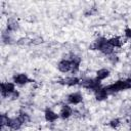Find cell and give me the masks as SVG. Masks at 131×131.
Listing matches in <instances>:
<instances>
[{
  "label": "cell",
  "instance_id": "cell-1",
  "mask_svg": "<svg viewBox=\"0 0 131 131\" xmlns=\"http://www.w3.org/2000/svg\"><path fill=\"white\" fill-rule=\"evenodd\" d=\"M131 88V78H127V79H122V80H118L107 86H105V89L107 90L108 93H117L119 91H123V90H127Z\"/></svg>",
  "mask_w": 131,
  "mask_h": 131
},
{
  "label": "cell",
  "instance_id": "cell-2",
  "mask_svg": "<svg viewBox=\"0 0 131 131\" xmlns=\"http://www.w3.org/2000/svg\"><path fill=\"white\" fill-rule=\"evenodd\" d=\"M80 85L86 89L93 90V92L100 87V81L95 77V78H85L82 79L80 82Z\"/></svg>",
  "mask_w": 131,
  "mask_h": 131
},
{
  "label": "cell",
  "instance_id": "cell-3",
  "mask_svg": "<svg viewBox=\"0 0 131 131\" xmlns=\"http://www.w3.org/2000/svg\"><path fill=\"white\" fill-rule=\"evenodd\" d=\"M16 91L15 84L12 82H3L1 83V95L2 97H11L12 94Z\"/></svg>",
  "mask_w": 131,
  "mask_h": 131
},
{
  "label": "cell",
  "instance_id": "cell-4",
  "mask_svg": "<svg viewBox=\"0 0 131 131\" xmlns=\"http://www.w3.org/2000/svg\"><path fill=\"white\" fill-rule=\"evenodd\" d=\"M12 82H13L15 85L24 86V85H26V84H28V83L33 82V80L30 79L27 74L18 73V74H15V75L12 77Z\"/></svg>",
  "mask_w": 131,
  "mask_h": 131
},
{
  "label": "cell",
  "instance_id": "cell-5",
  "mask_svg": "<svg viewBox=\"0 0 131 131\" xmlns=\"http://www.w3.org/2000/svg\"><path fill=\"white\" fill-rule=\"evenodd\" d=\"M57 69L58 71H60L61 73H68V72H72L73 71V64L71 59H66L62 58L57 62Z\"/></svg>",
  "mask_w": 131,
  "mask_h": 131
},
{
  "label": "cell",
  "instance_id": "cell-6",
  "mask_svg": "<svg viewBox=\"0 0 131 131\" xmlns=\"http://www.w3.org/2000/svg\"><path fill=\"white\" fill-rule=\"evenodd\" d=\"M67 100H68V102L70 103V104H74V105H76V104H79V103H81L82 101H83V96H82V94L80 93V92H72V93H70L68 96H67Z\"/></svg>",
  "mask_w": 131,
  "mask_h": 131
},
{
  "label": "cell",
  "instance_id": "cell-7",
  "mask_svg": "<svg viewBox=\"0 0 131 131\" xmlns=\"http://www.w3.org/2000/svg\"><path fill=\"white\" fill-rule=\"evenodd\" d=\"M108 94L110 93L107 92V90L105 89V87H101V86L94 91V96H95L96 100H98V101H101V100L106 99L107 96H108Z\"/></svg>",
  "mask_w": 131,
  "mask_h": 131
},
{
  "label": "cell",
  "instance_id": "cell-8",
  "mask_svg": "<svg viewBox=\"0 0 131 131\" xmlns=\"http://www.w3.org/2000/svg\"><path fill=\"white\" fill-rule=\"evenodd\" d=\"M58 115H59V118H61V119H63V120L69 119V118L72 117V115H73V108H72L70 105L64 104V105L61 106V108H60Z\"/></svg>",
  "mask_w": 131,
  "mask_h": 131
},
{
  "label": "cell",
  "instance_id": "cell-9",
  "mask_svg": "<svg viewBox=\"0 0 131 131\" xmlns=\"http://www.w3.org/2000/svg\"><path fill=\"white\" fill-rule=\"evenodd\" d=\"M44 118L47 122H55L59 118V115L54 111H52L51 108H46L44 111Z\"/></svg>",
  "mask_w": 131,
  "mask_h": 131
},
{
  "label": "cell",
  "instance_id": "cell-10",
  "mask_svg": "<svg viewBox=\"0 0 131 131\" xmlns=\"http://www.w3.org/2000/svg\"><path fill=\"white\" fill-rule=\"evenodd\" d=\"M80 82H81V80L78 77H75V76L67 77V78H64L63 80L60 81V83L67 85V86H77V85H80Z\"/></svg>",
  "mask_w": 131,
  "mask_h": 131
},
{
  "label": "cell",
  "instance_id": "cell-11",
  "mask_svg": "<svg viewBox=\"0 0 131 131\" xmlns=\"http://www.w3.org/2000/svg\"><path fill=\"white\" fill-rule=\"evenodd\" d=\"M23 124H24V122H23L18 117H16V118L10 119V122H9L8 127H9L10 129H12V130H18V129L21 128Z\"/></svg>",
  "mask_w": 131,
  "mask_h": 131
},
{
  "label": "cell",
  "instance_id": "cell-12",
  "mask_svg": "<svg viewBox=\"0 0 131 131\" xmlns=\"http://www.w3.org/2000/svg\"><path fill=\"white\" fill-rule=\"evenodd\" d=\"M114 47L108 43V42H105L103 45H102V47L100 48V52L102 53V54H104V55H107V56H110V55H112L113 53H114Z\"/></svg>",
  "mask_w": 131,
  "mask_h": 131
},
{
  "label": "cell",
  "instance_id": "cell-13",
  "mask_svg": "<svg viewBox=\"0 0 131 131\" xmlns=\"http://www.w3.org/2000/svg\"><path fill=\"white\" fill-rule=\"evenodd\" d=\"M111 72L108 69L106 68H102V69H99L97 72H96V78L99 80V81H102L104 79H106L108 76H110Z\"/></svg>",
  "mask_w": 131,
  "mask_h": 131
},
{
  "label": "cell",
  "instance_id": "cell-14",
  "mask_svg": "<svg viewBox=\"0 0 131 131\" xmlns=\"http://www.w3.org/2000/svg\"><path fill=\"white\" fill-rule=\"evenodd\" d=\"M105 42H107V39H106V38H104V37H98V38L93 42V44H92L91 47H92L94 50H100V48L102 47V45H103Z\"/></svg>",
  "mask_w": 131,
  "mask_h": 131
},
{
  "label": "cell",
  "instance_id": "cell-15",
  "mask_svg": "<svg viewBox=\"0 0 131 131\" xmlns=\"http://www.w3.org/2000/svg\"><path fill=\"white\" fill-rule=\"evenodd\" d=\"M107 42H108L114 48H118V47H121V46H122V39H121V37H119V36H115V37H112V38L107 39Z\"/></svg>",
  "mask_w": 131,
  "mask_h": 131
},
{
  "label": "cell",
  "instance_id": "cell-16",
  "mask_svg": "<svg viewBox=\"0 0 131 131\" xmlns=\"http://www.w3.org/2000/svg\"><path fill=\"white\" fill-rule=\"evenodd\" d=\"M71 61H72V64H73V73L74 72H77L78 71V69H79V67H80V63H81V58L79 57V56H77V55H73L71 58Z\"/></svg>",
  "mask_w": 131,
  "mask_h": 131
},
{
  "label": "cell",
  "instance_id": "cell-17",
  "mask_svg": "<svg viewBox=\"0 0 131 131\" xmlns=\"http://www.w3.org/2000/svg\"><path fill=\"white\" fill-rule=\"evenodd\" d=\"M17 28H18V24H17L16 20H14V19H9L8 20V23H7V31L12 32V31H15Z\"/></svg>",
  "mask_w": 131,
  "mask_h": 131
},
{
  "label": "cell",
  "instance_id": "cell-18",
  "mask_svg": "<svg viewBox=\"0 0 131 131\" xmlns=\"http://www.w3.org/2000/svg\"><path fill=\"white\" fill-rule=\"evenodd\" d=\"M108 125L111 128L113 129H117L120 125H121V120L119 118H115V119H112L110 122H108Z\"/></svg>",
  "mask_w": 131,
  "mask_h": 131
},
{
  "label": "cell",
  "instance_id": "cell-19",
  "mask_svg": "<svg viewBox=\"0 0 131 131\" xmlns=\"http://www.w3.org/2000/svg\"><path fill=\"white\" fill-rule=\"evenodd\" d=\"M9 122H10V118L8 116H6L5 114H2L1 115V126L2 127H5V126L8 127Z\"/></svg>",
  "mask_w": 131,
  "mask_h": 131
},
{
  "label": "cell",
  "instance_id": "cell-20",
  "mask_svg": "<svg viewBox=\"0 0 131 131\" xmlns=\"http://www.w3.org/2000/svg\"><path fill=\"white\" fill-rule=\"evenodd\" d=\"M18 118H19L24 123H27V122H29V121H30V117H29V115H28L27 113L23 112V111H20V112H19Z\"/></svg>",
  "mask_w": 131,
  "mask_h": 131
},
{
  "label": "cell",
  "instance_id": "cell-21",
  "mask_svg": "<svg viewBox=\"0 0 131 131\" xmlns=\"http://www.w3.org/2000/svg\"><path fill=\"white\" fill-rule=\"evenodd\" d=\"M2 41H3L4 43H10L11 38L9 37L8 33H3V34H2Z\"/></svg>",
  "mask_w": 131,
  "mask_h": 131
},
{
  "label": "cell",
  "instance_id": "cell-22",
  "mask_svg": "<svg viewBox=\"0 0 131 131\" xmlns=\"http://www.w3.org/2000/svg\"><path fill=\"white\" fill-rule=\"evenodd\" d=\"M124 35H125L126 38L131 39V28H126L125 31H124Z\"/></svg>",
  "mask_w": 131,
  "mask_h": 131
},
{
  "label": "cell",
  "instance_id": "cell-23",
  "mask_svg": "<svg viewBox=\"0 0 131 131\" xmlns=\"http://www.w3.org/2000/svg\"><path fill=\"white\" fill-rule=\"evenodd\" d=\"M110 59H111V61H112L113 63H115V62H117V61H118V56H117V55L112 54V55H110Z\"/></svg>",
  "mask_w": 131,
  "mask_h": 131
}]
</instances>
